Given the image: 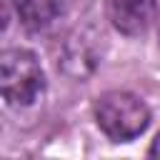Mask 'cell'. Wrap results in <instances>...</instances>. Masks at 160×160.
Masks as SVG:
<instances>
[{
    "mask_svg": "<svg viewBox=\"0 0 160 160\" xmlns=\"http://www.w3.org/2000/svg\"><path fill=\"white\" fill-rule=\"evenodd\" d=\"M95 120L98 128L115 142H130L145 132L150 125L148 105L125 90H110L98 98L95 102Z\"/></svg>",
    "mask_w": 160,
    "mask_h": 160,
    "instance_id": "obj_1",
    "label": "cell"
},
{
    "mask_svg": "<svg viewBox=\"0 0 160 160\" xmlns=\"http://www.w3.org/2000/svg\"><path fill=\"white\" fill-rule=\"evenodd\" d=\"M12 5L28 30H45L62 12V0H12Z\"/></svg>",
    "mask_w": 160,
    "mask_h": 160,
    "instance_id": "obj_4",
    "label": "cell"
},
{
    "mask_svg": "<svg viewBox=\"0 0 160 160\" xmlns=\"http://www.w3.org/2000/svg\"><path fill=\"white\" fill-rule=\"evenodd\" d=\"M105 15L118 32L138 38L152 25L158 15V2L155 0H105Z\"/></svg>",
    "mask_w": 160,
    "mask_h": 160,
    "instance_id": "obj_3",
    "label": "cell"
},
{
    "mask_svg": "<svg viewBox=\"0 0 160 160\" xmlns=\"http://www.w3.org/2000/svg\"><path fill=\"white\" fill-rule=\"evenodd\" d=\"M152 158H160V132H158V138L152 140V145H150V150H148Z\"/></svg>",
    "mask_w": 160,
    "mask_h": 160,
    "instance_id": "obj_5",
    "label": "cell"
},
{
    "mask_svg": "<svg viewBox=\"0 0 160 160\" xmlns=\"http://www.w3.org/2000/svg\"><path fill=\"white\" fill-rule=\"evenodd\" d=\"M0 90L8 105L30 108L45 90V72L30 50L12 48L0 58Z\"/></svg>",
    "mask_w": 160,
    "mask_h": 160,
    "instance_id": "obj_2",
    "label": "cell"
}]
</instances>
